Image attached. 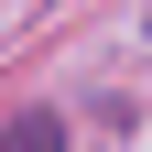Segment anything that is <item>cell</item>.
Returning a JSON list of instances; mask_svg holds the SVG:
<instances>
[{"label": "cell", "instance_id": "obj_1", "mask_svg": "<svg viewBox=\"0 0 152 152\" xmlns=\"http://www.w3.org/2000/svg\"><path fill=\"white\" fill-rule=\"evenodd\" d=\"M0 152H65V120L54 109H22V120H0Z\"/></svg>", "mask_w": 152, "mask_h": 152}]
</instances>
